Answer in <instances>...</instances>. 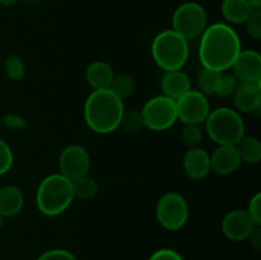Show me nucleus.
Returning a JSON list of instances; mask_svg holds the SVG:
<instances>
[{"mask_svg":"<svg viewBox=\"0 0 261 260\" xmlns=\"http://www.w3.org/2000/svg\"><path fill=\"white\" fill-rule=\"evenodd\" d=\"M246 212L256 226H261V193H256L250 199Z\"/></svg>","mask_w":261,"mask_h":260,"instance_id":"nucleus-31","label":"nucleus"},{"mask_svg":"<svg viewBox=\"0 0 261 260\" xmlns=\"http://www.w3.org/2000/svg\"><path fill=\"white\" fill-rule=\"evenodd\" d=\"M176 110L177 120L185 125H201L205 122L211 112V103L205 94L198 89H190L182 97L176 99Z\"/></svg>","mask_w":261,"mask_h":260,"instance_id":"nucleus-9","label":"nucleus"},{"mask_svg":"<svg viewBox=\"0 0 261 260\" xmlns=\"http://www.w3.org/2000/svg\"><path fill=\"white\" fill-rule=\"evenodd\" d=\"M148 260H184L180 252L173 249H160L153 252Z\"/></svg>","mask_w":261,"mask_h":260,"instance_id":"nucleus-32","label":"nucleus"},{"mask_svg":"<svg viewBox=\"0 0 261 260\" xmlns=\"http://www.w3.org/2000/svg\"><path fill=\"white\" fill-rule=\"evenodd\" d=\"M204 124L208 137L218 145H236L246 130L241 114L231 107L211 110Z\"/></svg>","mask_w":261,"mask_h":260,"instance_id":"nucleus-5","label":"nucleus"},{"mask_svg":"<svg viewBox=\"0 0 261 260\" xmlns=\"http://www.w3.org/2000/svg\"><path fill=\"white\" fill-rule=\"evenodd\" d=\"M255 227H257L245 209H232L222 221V232L234 242L246 241Z\"/></svg>","mask_w":261,"mask_h":260,"instance_id":"nucleus-11","label":"nucleus"},{"mask_svg":"<svg viewBox=\"0 0 261 260\" xmlns=\"http://www.w3.org/2000/svg\"><path fill=\"white\" fill-rule=\"evenodd\" d=\"M124 110V101L110 88L92 91L84 102V121L92 132L110 134L120 127Z\"/></svg>","mask_w":261,"mask_h":260,"instance_id":"nucleus-2","label":"nucleus"},{"mask_svg":"<svg viewBox=\"0 0 261 260\" xmlns=\"http://www.w3.org/2000/svg\"><path fill=\"white\" fill-rule=\"evenodd\" d=\"M74 198L81 200H91L98 194V184L91 176L86 175L73 181Z\"/></svg>","mask_w":261,"mask_h":260,"instance_id":"nucleus-22","label":"nucleus"},{"mask_svg":"<svg viewBox=\"0 0 261 260\" xmlns=\"http://www.w3.org/2000/svg\"><path fill=\"white\" fill-rule=\"evenodd\" d=\"M250 4L252 5V8L256 10H261V0H249Z\"/></svg>","mask_w":261,"mask_h":260,"instance_id":"nucleus-35","label":"nucleus"},{"mask_svg":"<svg viewBox=\"0 0 261 260\" xmlns=\"http://www.w3.org/2000/svg\"><path fill=\"white\" fill-rule=\"evenodd\" d=\"M255 10L249 0H223L221 7L223 18L232 24L245 23Z\"/></svg>","mask_w":261,"mask_h":260,"instance_id":"nucleus-19","label":"nucleus"},{"mask_svg":"<svg viewBox=\"0 0 261 260\" xmlns=\"http://www.w3.org/2000/svg\"><path fill=\"white\" fill-rule=\"evenodd\" d=\"M4 125L8 129L12 130H23L27 126V120L20 117L19 115L9 114L4 117Z\"/></svg>","mask_w":261,"mask_h":260,"instance_id":"nucleus-33","label":"nucleus"},{"mask_svg":"<svg viewBox=\"0 0 261 260\" xmlns=\"http://www.w3.org/2000/svg\"><path fill=\"white\" fill-rule=\"evenodd\" d=\"M161 88H162L163 96L176 101L182 97L186 92L190 91L191 82L188 74L182 69L165 71V75L161 82Z\"/></svg>","mask_w":261,"mask_h":260,"instance_id":"nucleus-16","label":"nucleus"},{"mask_svg":"<svg viewBox=\"0 0 261 260\" xmlns=\"http://www.w3.org/2000/svg\"><path fill=\"white\" fill-rule=\"evenodd\" d=\"M247 241L250 242V246H251L252 250L259 252L261 250V229L260 226L255 227L254 231L251 232V235L249 236Z\"/></svg>","mask_w":261,"mask_h":260,"instance_id":"nucleus-34","label":"nucleus"},{"mask_svg":"<svg viewBox=\"0 0 261 260\" xmlns=\"http://www.w3.org/2000/svg\"><path fill=\"white\" fill-rule=\"evenodd\" d=\"M208 27L205 9L196 2H186L172 15V30L185 40L199 38Z\"/></svg>","mask_w":261,"mask_h":260,"instance_id":"nucleus-6","label":"nucleus"},{"mask_svg":"<svg viewBox=\"0 0 261 260\" xmlns=\"http://www.w3.org/2000/svg\"><path fill=\"white\" fill-rule=\"evenodd\" d=\"M155 218L167 231H178L189 219L188 201L176 191L163 194L155 205Z\"/></svg>","mask_w":261,"mask_h":260,"instance_id":"nucleus-7","label":"nucleus"},{"mask_svg":"<svg viewBox=\"0 0 261 260\" xmlns=\"http://www.w3.org/2000/svg\"><path fill=\"white\" fill-rule=\"evenodd\" d=\"M37 260H76V257L73 252L65 249H50L42 252Z\"/></svg>","mask_w":261,"mask_h":260,"instance_id":"nucleus-30","label":"nucleus"},{"mask_svg":"<svg viewBox=\"0 0 261 260\" xmlns=\"http://www.w3.org/2000/svg\"><path fill=\"white\" fill-rule=\"evenodd\" d=\"M24 196L17 186L7 185L0 188V216L4 218L14 217L22 211Z\"/></svg>","mask_w":261,"mask_h":260,"instance_id":"nucleus-18","label":"nucleus"},{"mask_svg":"<svg viewBox=\"0 0 261 260\" xmlns=\"http://www.w3.org/2000/svg\"><path fill=\"white\" fill-rule=\"evenodd\" d=\"M209 155H211V171L219 176L231 175L242 162L234 145H218Z\"/></svg>","mask_w":261,"mask_h":260,"instance_id":"nucleus-13","label":"nucleus"},{"mask_svg":"<svg viewBox=\"0 0 261 260\" xmlns=\"http://www.w3.org/2000/svg\"><path fill=\"white\" fill-rule=\"evenodd\" d=\"M150 54L163 71L180 70L189 59V41L173 30H165L153 38Z\"/></svg>","mask_w":261,"mask_h":260,"instance_id":"nucleus-4","label":"nucleus"},{"mask_svg":"<svg viewBox=\"0 0 261 260\" xmlns=\"http://www.w3.org/2000/svg\"><path fill=\"white\" fill-rule=\"evenodd\" d=\"M219 78H221V73L217 70H212V69L203 68L200 73L198 74V91L201 92L203 94L208 96H216L217 87H218Z\"/></svg>","mask_w":261,"mask_h":260,"instance_id":"nucleus-21","label":"nucleus"},{"mask_svg":"<svg viewBox=\"0 0 261 260\" xmlns=\"http://www.w3.org/2000/svg\"><path fill=\"white\" fill-rule=\"evenodd\" d=\"M114 69L109 63L102 60L93 61L89 64L86 70V81L93 91L109 89L114 81Z\"/></svg>","mask_w":261,"mask_h":260,"instance_id":"nucleus-17","label":"nucleus"},{"mask_svg":"<svg viewBox=\"0 0 261 260\" xmlns=\"http://www.w3.org/2000/svg\"><path fill=\"white\" fill-rule=\"evenodd\" d=\"M241 50V40L231 25L213 23L200 36L199 61L203 68L224 73L232 68Z\"/></svg>","mask_w":261,"mask_h":260,"instance_id":"nucleus-1","label":"nucleus"},{"mask_svg":"<svg viewBox=\"0 0 261 260\" xmlns=\"http://www.w3.org/2000/svg\"><path fill=\"white\" fill-rule=\"evenodd\" d=\"M73 181L61 173L46 176L36 191V205L46 217H58L68 211L74 200Z\"/></svg>","mask_w":261,"mask_h":260,"instance_id":"nucleus-3","label":"nucleus"},{"mask_svg":"<svg viewBox=\"0 0 261 260\" xmlns=\"http://www.w3.org/2000/svg\"><path fill=\"white\" fill-rule=\"evenodd\" d=\"M182 167L188 177L201 180L211 172V155L200 147L190 148L184 155Z\"/></svg>","mask_w":261,"mask_h":260,"instance_id":"nucleus-14","label":"nucleus"},{"mask_svg":"<svg viewBox=\"0 0 261 260\" xmlns=\"http://www.w3.org/2000/svg\"><path fill=\"white\" fill-rule=\"evenodd\" d=\"M91 168V157L88 150L79 144H70L61 150L59 155V170L63 176L75 181L88 175Z\"/></svg>","mask_w":261,"mask_h":260,"instance_id":"nucleus-10","label":"nucleus"},{"mask_svg":"<svg viewBox=\"0 0 261 260\" xmlns=\"http://www.w3.org/2000/svg\"><path fill=\"white\" fill-rule=\"evenodd\" d=\"M240 83H261V56L255 50H241L232 68Z\"/></svg>","mask_w":261,"mask_h":260,"instance_id":"nucleus-12","label":"nucleus"},{"mask_svg":"<svg viewBox=\"0 0 261 260\" xmlns=\"http://www.w3.org/2000/svg\"><path fill=\"white\" fill-rule=\"evenodd\" d=\"M233 97L234 110L240 114H251L261 106V86L255 83H240Z\"/></svg>","mask_w":261,"mask_h":260,"instance_id":"nucleus-15","label":"nucleus"},{"mask_svg":"<svg viewBox=\"0 0 261 260\" xmlns=\"http://www.w3.org/2000/svg\"><path fill=\"white\" fill-rule=\"evenodd\" d=\"M135 88H137V81H135L134 76L126 73L115 75L114 81H112L111 86H110V89L117 97H120L122 101L125 98H129L135 92Z\"/></svg>","mask_w":261,"mask_h":260,"instance_id":"nucleus-23","label":"nucleus"},{"mask_svg":"<svg viewBox=\"0 0 261 260\" xmlns=\"http://www.w3.org/2000/svg\"><path fill=\"white\" fill-rule=\"evenodd\" d=\"M240 82L233 73H221V78H219L218 87H217L216 96L218 97H229L234 93V91L239 87Z\"/></svg>","mask_w":261,"mask_h":260,"instance_id":"nucleus-27","label":"nucleus"},{"mask_svg":"<svg viewBox=\"0 0 261 260\" xmlns=\"http://www.w3.org/2000/svg\"><path fill=\"white\" fill-rule=\"evenodd\" d=\"M13 150L7 142L0 138V176L5 175L13 166Z\"/></svg>","mask_w":261,"mask_h":260,"instance_id":"nucleus-28","label":"nucleus"},{"mask_svg":"<svg viewBox=\"0 0 261 260\" xmlns=\"http://www.w3.org/2000/svg\"><path fill=\"white\" fill-rule=\"evenodd\" d=\"M3 227H4V217L0 216V231L3 229Z\"/></svg>","mask_w":261,"mask_h":260,"instance_id":"nucleus-37","label":"nucleus"},{"mask_svg":"<svg viewBox=\"0 0 261 260\" xmlns=\"http://www.w3.org/2000/svg\"><path fill=\"white\" fill-rule=\"evenodd\" d=\"M234 147H236L242 162L255 165L261 161V142L259 138L245 134Z\"/></svg>","mask_w":261,"mask_h":260,"instance_id":"nucleus-20","label":"nucleus"},{"mask_svg":"<svg viewBox=\"0 0 261 260\" xmlns=\"http://www.w3.org/2000/svg\"><path fill=\"white\" fill-rule=\"evenodd\" d=\"M203 137L204 132L201 129V125L188 124L185 125V127L181 132V140H182L184 145L188 147V149L199 147V144L203 140Z\"/></svg>","mask_w":261,"mask_h":260,"instance_id":"nucleus-25","label":"nucleus"},{"mask_svg":"<svg viewBox=\"0 0 261 260\" xmlns=\"http://www.w3.org/2000/svg\"><path fill=\"white\" fill-rule=\"evenodd\" d=\"M4 70L9 79H12V81H20L25 75V64L19 56L10 55L5 60Z\"/></svg>","mask_w":261,"mask_h":260,"instance_id":"nucleus-26","label":"nucleus"},{"mask_svg":"<svg viewBox=\"0 0 261 260\" xmlns=\"http://www.w3.org/2000/svg\"><path fill=\"white\" fill-rule=\"evenodd\" d=\"M144 126L152 132H165L177 121L176 101L160 94L148 99L140 110Z\"/></svg>","mask_w":261,"mask_h":260,"instance_id":"nucleus-8","label":"nucleus"},{"mask_svg":"<svg viewBox=\"0 0 261 260\" xmlns=\"http://www.w3.org/2000/svg\"><path fill=\"white\" fill-rule=\"evenodd\" d=\"M15 3H17V0H0V5H3V7H10Z\"/></svg>","mask_w":261,"mask_h":260,"instance_id":"nucleus-36","label":"nucleus"},{"mask_svg":"<svg viewBox=\"0 0 261 260\" xmlns=\"http://www.w3.org/2000/svg\"><path fill=\"white\" fill-rule=\"evenodd\" d=\"M246 25V32L254 40H260L261 38V10H255L249 19L245 22Z\"/></svg>","mask_w":261,"mask_h":260,"instance_id":"nucleus-29","label":"nucleus"},{"mask_svg":"<svg viewBox=\"0 0 261 260\" xmlns=\"http://www.w3.org/2000/svg\"><path fill=\"white\" fill-rule=\"evenodd\" d=\"M120 127L127 133H138L144 129V120L140 110L132 109L124 110L121 120H120Z\"/></svg>","mask_w":261,"mask_h":260,"instance_id":"nucleus-24","label":"nucleus"}]
</instances>
